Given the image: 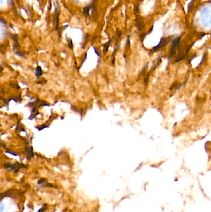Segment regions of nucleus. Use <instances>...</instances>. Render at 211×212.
Returning <instances> with one entry per match:
<instances>
[{
    "mask_svg": "<svg viewBox=\"0 0 211 212\" xmlns=\"http://www.w3.org/2000/svg\"><path fill=\"white\" fill-rule=\"evenodd\" d=\"M94 51H95V53L96 54H97L98 56H101V55H100V54L98 53V51H97V48H96L95 47H94Z\"/></svg>",
    "mask_w": 211,
    "mask_h": 212,
    "instance_id": "a211bd4d",
    "label": "nucleus"
},
{
    "mask_svg": "<svg viewBox=\"0 0 211 212\" xmlns=\"http://www.w3.org/2000/svg\"><path fill=\"white\" fill-rule=\"evenodd\" d=\"M4 167H5V168L6 169L13 171L14 173H17L21 168L25 167V166L23 165V164H20L19 163H16V164L6 163L4 165Z\"/></svg>",
    "mask_w": 211,
    "mask_h": 212,
    "instance_id": "f03ea898",
    "label": "nucleus"
},
{
    "mask_svg": "<svg viewBox=\"0 0 211 212\" xmlns=\"http://www.w3.org/2000/svg\"><path fill=\"white\" fill-rule=\"evenodd\" d=\"M68 45H69V47L71 48V49H73V42L72 40L70 39L69 40V39H68Z\"/></svg>",
    "mask_w": 211,
    "mask_h": 212,
    "instance_id": "f8f14e48",
    "label": "nucleus"
},
{
    "mask_svg": "<svg viewBox=\"0 0 211 212\" xmlns=\"http://www.w3.org/2000/svg\"><path fill=\"white\" fill-rule=\"evenodd\" d=\"M25 153L27 155V159H30L31 158L34 156V151H33V149L32 147H29L25 148Z\"/></svg>",
    "mask_w": 211,
    "mask_h": 212,
    "instance_id": "39448f33",
    "label": "nucleus"
},
{
    "mask_svg": "<svg viewBox=\"0 0 211 212\" xmlns=\"http://www.w3.org/2000/svg\"><path fill=\"white\" fill-rule=\"evenodd\" d=\"M42 74V70L41 67L37 66L36 68V70H35V75H36V76L39 78V77L41 76Z\"/></svg>",
    "mask_w": 211,
    "mask_h": 212,
    "instance_id": "6e6552de",
    "label": "nucleus"
},
{
    "mask_svg": "<svg viewBox=\"0 0 211 212\" xmlns=\"http://www.w3.org/2000/svg\"><path fill=\"white\" fill-rule=\"evenodd\" d=\"M59 16H60V12H59L58 7H56V8H55V11L54 17H53V24H54V26L55 27V29H56V30H58V29Z\"/></svg>",
    "mask_w": 211,
    "mask_h": 212,
    "instance_id": "20e7f679",
    "label": "nucleus"
},
{
    "mask_svg": "<svg viewBox=\"0 0 211 212\" xmlns=\"http://www.w3.org/2000/svg\"><path fill=\"white\" fill-rule=\"evenodd\" d=\"M6 152H7V153H9V154H13V155H14V156H17V154H16V152H13L11 151H9V150H7Z\"/></svg>",
    "mask_w": 211,
    "mask_h": 212,
    "instance_id": "dca6fc26",
    "label": "nucleus"
},
{
    "mask_svg": "<svg viewBox=\"0 0 211 212\" xmlns=\"http://www.w3.org/2000/svg\"><path fill=\"white\" fill-rule=\"evenodd\" d=\"M111 42H112V40H110L108 42H106L105 45H104V47H103V51L105 52V53H106V52H107V51H108V48H109V47L110 45V43H111Z\"/></svg>",
    "mask_w": 211,
    "mask_h": 212,
    "instance_id": "1a4fd4ad",
    "label": "nucleus"
},
{
    "mask_svg": "<svg viewBox=\"0 0 211 212\" xmlns=\"http://www.w3.org/2000/svg\"><path fill=\"white\" fill-rule=\"evenodd\" d=\"M40 106H50L49 104H48L47 103H46L44 101H41L40 102Z\"/></svg>",
    "mask_w": 211,
    "mask_h": 212,
    "instance_id": "2eb2a0df",
    "label": "nucleus"
},
{
    "mask_svg": "<svg viewBox=\"0 0 211 212\" xmlns=\"http://www.w3.org/2000/svg\"><path fill=\"white\" fill-rule=\"evenodd\" d=\"M166 39H164V38H162V39L160 40V43H158V45L156 46V47H155L154 48V50H157L159 49V48L164 47L165 45H166Z\"/></svg>",
    "mask_w": 211,
    "mask_h": 212,
    "instance_id": "0eeeda50",
    "label": "nucleus"
},
{
    "mask_svg": "<svg viewBox=\"0 0 211 212\" xmlns=\"http://www.w3.org/2000/svg\"><path fill=\"white\" fill-rule=\"evenodd\" d=\"M44 184H47V180L45 179L44 178L40 179L38 181V185H42Z\"/></svg>",
    "mask_w": 211,
    "mask_h": 212,
    "instance_id": "9b49d317",
    "label": "nucleus"
},
{
    "mask_svg": "<svg viewBox=\"0 0 211 212\" xmlns=\"http://www.w3.org/2000/svg\"><path fill=\"white\" fill-rule=\"evenodd\" d=\"M46 208H47V205H43L37 212H43L46 210Z\"/></svg>",
    "mask_w": 211,
    "mask_h": 212,
    "instance_id": "4468645a",
    "label": "nucleus"
},
{
    "mask_svg": "<svg viewBox=\"0 0 211 212\" xmlns=\"http://www.w3.org/2000/svg\"><path fill=\"white\" fill-rule=\"evenodd\" d=\"M49 127V126H46V125H42V126H36V128H37L39 130H41L43 128H47Z\"/></svg>",
    "mask_w": 211,
    "mask_h": 212,
    "instance_id": "ddd939ff",
    "label": "nucleus"
},
{
    "mask_svg": "<svg viewBox=\"0 0 211 212\" xmlns=\"http://www.w3.org/2000/svg\"><path fill=\"white\" fill-rule=\"evenodd\" d=\"M202 24L206 27H211V8L205 7L204 8L201 14Z\"/></svg>",
    "mask_w": 211,
    "mask_h": 212,
    "instance_id": "f257e3e1",
    "label": "nucleus"
},
{
    "mask_svg": "<svg viewBox=\"0 0 211 212\" xmlns=\"http://www.w3.org/2000/svg\"><path fill=\"white\" fill-rule=\"evenodd\" d=\"M136 26L139 31H142L144 27V23L142 19L138 18L136 19Z\"/></svg>",
    "mask_w": 211,
    "mask_h": 212,
    "instance_id": "423d86ee",
    "label": "nucleus"
},
{
    "mask_svg": "<svg viewBox=\"0 0 211 212\" xmlns=\"http://www.w3.org/2000/svg\"><path fill=\"white\" fill-rule=\"evenodd\" d=\"M11 99H13V100H14V101H16V102L19 101V98H17V97H14V98H12Z\"/></svg>",
    "mask_w": 211,
    "mask_h": 212,
    "instance_id": "f3484780",
    "label": "nucleus"
},
{
    "mask_svg": "<svg viewBox=\"0 0 211 212\" xmlns=\"http://www.w3.org/2000/svg\"><path fill=\"white\" fill-rule=\"evenodd\" d=\"M89 11H90V7L87 6V7H84V8L83 13L85 15H86V16H87V15L89 14Z\"/></svg>",
    "mask_w": 211,
    "mask_h": 212,
    "instance_id": "9d476101",
    "label": "nucleus"
},
{
    "mask_svg": "<svg viewBox=\"0 0 211 212\" xmlns=\"http://www.w3.org/2000/svg\"><path fill=\"white\" fill-rule=\"evenodd\" d=\"M180 42V37L174 40V41L172 43L171 50H170V57H173V56L175 54L176 51L177 50L178 48L179 47Z\"/></svg>",
    "mask_w": 211,
    "mask_h": 212,
    "instance_id": "7ed1b4c3",
    "label": "nucleus"
}]
</instances>
